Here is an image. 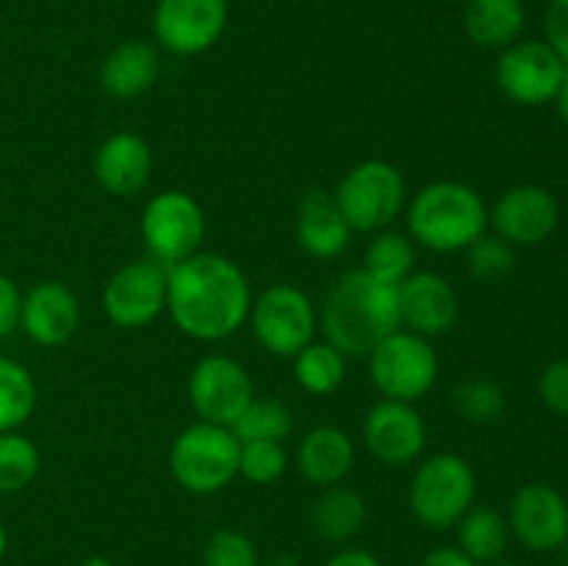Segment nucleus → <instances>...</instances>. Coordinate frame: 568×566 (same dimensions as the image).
<instances>
[{"mask_svg": "<svg viewBox=\"0 0 568 566\" xmlns=\"http://www.w3.org/2000/svg\"><path fill=\"white\" fill-rule=\"evenodd\" d=\"M544 33H547L544 42L568 67V0H549L547 14H544Z\"/></svg>", "mask_w": 568, "mask_h": 566, "instance_id": "36", "label": "nucleus"}, {"mask_svg": "<svg viewBox=\"0 0 568 566\" xmlns=\"http://www.w3.org/2000/svg\"><path fill=\"white\" fill-rule=\"evenodd\" d=\"M480 566H519V564H514V560H505V555H503V558L488 560V564H480Z\"/></svg>", "mask_w": 568, "mask_h": 566, "instance_id": "44", "label": "nucleus"}, {"mask_svg": "<svg viewBox=\"0 0 568 566\" xmlns=\"http://www.w3.org/2000/svg\"><path fill=\"white\" fill-rule=\"evenodd\" d=\"M455 527H458V547L475 564L503 558L510 544L508 516L499 514L491 505H471Z\"/></svg>", "mask_w": 568, "mask_h": 566, "instance_id": "25", "label": "nucleus"}, {"mask_svg": "<svg viewBox=\"0 0 568 566\" xmlns=\"http://www.w3.org/2000/svg\"><path fill=\"white\" fill-rule=\"evenodd\" d=\"M103 311L116 327H148L166 311V266L142 259L120 266L103 289Z\"/></svg>", "mask_w": 568, "mask_h": 566, "instance_id": "12", "label": "nucleus"}, {"mask_svg": "<svg viewBox=\"0 0 568 566\" xmlns=\"http://www.w3.org/2000/svg\"><path fill=\"white\" fill-rule=\"evenodd\" d=\"M338 211L353 233H377L392 228V222L408 205V183L403 172L383 159L355 164L338 181L333 192Z\"/></svg>", "mask_w": 568, "mask_h": 566, "instance_id": "6", "label": "nucleus"}, {"mask_svg": "<svg viewBox=\"0 0 568 566\" xmlns=\"http://www.w3.org/2000/svg\"><path fill=\"white\" fill-rule=\"evenodd\" d=\"M227 28V0H159L153 11L155 42L172 55H200Z\"/></svg>", "mask_w": 568, "mask_h": 566, "instance_id": "13", "label": "nucleus"}, {"mask_svg": "<svg viewBox=\"0 0 568 566\" xmlns=\"http://www.w3.org/2000/svg\"><path fill=\"white\" fill-rule=\"evenodd\" d=\"M42 466L39 447L20 431L0 433V494H14L31 486Z\"/></svg>", "mask_w": 568, "mask_h": 566, "instance_id": "30", "label": "nucleus"}, {"mask_svg": "<svg viewBox=\"0 0 568 566\" xmlns=\"http://www.w3.org/2000/svg\"><path fill=\"white\" fill-rule=\"evenodd\" d=\"M325 342L347 358H366L388 333L399 331V297L394 283L361 270H349L331 283L320 305Z\"/></svg>", "mask_w": 568, "mask_h": 566, "instance_id": "2", "label": "nucleus"}, {"mask_svg": "<svg viewBox=\"0 0 568 566\" xmlns=\"http://www.w3.org/2000/svg\"><path fill=\"white\" fill-rule=\"evenodd\" d=\"M466 266H469V275L477 283L494 286V283H503L514 272L516 253L497 233H483L475 244L466 247Z\"/></svg>", "mask_w": 568, "mask_h": 566, "instance_id": "32", "label": "nucleus"}, {"mask_svg": "<svg viewBox=\"0 0 568 566\" xmlns=\"http://www.w3.org/2000/svg\"><path fill=\"white\" fill-rule=\"evenodd\" d=\"M325 566H383L369 549L361 547H349V549H338L333 558H327Z\"/></svg>", "mask_w": 568, "mask_h": 566, "instance_id": "39", "label": "nucleus"}, {"mask_svg": "<svg viewBox=\"0 0 568 566\" xmlns=\"http://www.w3.org/2000/svg\"><path fill=\"white\" fill-rule=\"evenodd\" d=\"M364 444L386 466H408L427 444V425L414 403L381 400L364 416Z\"/></svg>", "mask_w": 568, "mask_h": 566, "instance_id": "16", "label": "nucleus"}, {"mask_svg": "<svg viewBox=\"0 0 568 566\" xmlns=\"http://www.w3.org/2000/svg\"><path fill=\"white\" fill-rule=\"evenodd\" d=\"M408 236L433 253H460L488 231V205L460 181H433L405 205Z\"/></svg>", "mask_w": 568, "mask_h": 566, "instance_id": "3", "label": "nucleus"}, {"mask_svg": "<svg viewBox=\"0 0 568 566\" xmlns=\"http://www.w3.org/2000/svg\"><path fill=\"white\" fill-rule=\"evenodd\" d=\"M20 305L22 292L9 275L0 272V338L9 336L17 325H20Z\"/></svg>", "mask_w": 568, "mask_h": 566, "instance_id": "37", "label": "nucleus"}, {"mask_svg": "<svg viewBox=\"0 0 568 566\" xmlns=\"http://www.w3.org/2000/svg\"><path fill=\"white\" fill-rule=\"evenodd\" d=\"M294 236H297V244L305 253L327 261L338 259L347 250L353 231H349L347 220L338 211L333 194L325 192V189H311L297 205Z\"/></svg>", "mask_w": 568, "mask_h": 566, "instance_id": "20", "label": "nucleus"}, {"mask_svg": "<svg viewBox=\"0 0 568 566\" xmlns=\"http://www.w3.org/2000/svg\"><path fill=\"white\" fill-rule=\"evenodd\" d=\"M253 289L236 261L194 253L166 270V311L181 333L197 342H222L247 322Z\"/></svg>", "mask_w": 568, "mask_h": 566, "instance_id": "1", "label": "nucleus"}, {"mask_svg": "<svg viewBox=\"0 0 568 566\" xmlns=\"http://www.w3.org/2000/svg\"><path fill=\"white\" fill-rule=\"evenodd\" d=\"M161 75L159 48L144 39H125L105 55L100 67V87L116 100H133L150 92Z\"/></svg>", "mask_w": 568, "mask_h": 566, "instance_id": "22", "label": "nucleus"}, {"mask_svg": "<svg viewBox=\"0 0 568 566\" xmlns=\"http://www.w3.org/2000/svg\"><path fill=\"white\" fill-rule=\"evenodd\" d=\"M364 270L381 281L399 286L410 272H416V242L408 233L394 231V228L377 231L366 244Z\"/></svg>", "mask_w": 568, "mask_h": 566, "instance_id": "27", "label": "nucleus"}, {"mask_svg": "<svg viewBox=\"0 0 568 566\" xmlns=\"http://www.w3.org/2000/svg\"><path fill=\"white\" fill-rule=\"evenodd\" d=\"M399 325L425 338L447 336L460 320V300L438 272L416 270L397 286Z\"/></svg>", "mask_w": 568, "mask_h": 566, "instance_id": "17", "label": "nucleus"}, {"mask_svg": "<svg viewBox=\"0 0 568 566\" xmlns=\"http://www.w3.org/2000/svg\"><path fill=\"white\" fill-rule=\"evenodd\" d=\"M253 397V377L231 355H205L189 375V403L211 425L231 427Z\"/></svg>", "mask_w": 568, "mask_h": 566, "instance_id": "10", "label": "nucleus"}, {"mask_svg": "<svg viewBox=\"0 0 568 566\" xmlns=\"http://www.w3.org/2000/svg\"><path fill=\"white\" fill-rule=\"evenodd\" d=\"M564 72L566 64L547 42L525 39L499 53L494 75L508 100L519 105H544L555 100Z\"/></svg>", "mask_w": 568, "mask_h": 566, "instance_id": "11", "label": "nucleus"}, {"mask_svg": "<svg viewBox=\"0 0 568 566\" xmlns=\"http://www.w3.org/2000/svg\"><path fill=\"white\" fill-rule=\"evenodd\" d=\"M203 566H261V560L253 538L233 527H222L205 542Z\"/></svg>", "mask_w": 568, "mask_h": 566, "instance_id": "34", "label": "nucleus"}, {"mask_svg": "<svg viewBox=\"0 0 568 566\" xmlns=\"http://www.w3.org/2000/svg\"><path fill=\"white\" fill-rule=\"evenodd\" d=\"M250 327L261 347L277 358H294L320 331V309L294 283L264 289L250 305Z\"/></svg>", "mask_w": 568, "mask_h": 566, "instance_id": "8", "label": "nucleus"}, {"mask_svg": "<svg viewBox=\"0 0 568 566\" xmlns=\"http://www.w3.org/2000/svg\"><path fill=\"white\" fill-rule=\"evenodd\" d=\"M366 358L372 383L383 400L419 403L438 381V353L433 342L405 327L388 333Z\"/></svg>", "mask_w": 568, "mask_h": 566, "instance_id": "7", "label": "nucleus"}, {"mask_svg": "<svg viewBox=\"0 0 568 566\" xmlns=\"http://www.w3.org/2000/svg\"><path fill=\"white\" fill-rule=\"evenodd\" d=\"M239 449L231 427L197 420L172 438L170 472L189 494H216L239 477Z\"/></svg>", "mask_w": 568, "mask_h": 566, "instance_id": "4", "label": "nucleus"}, {"mask_svg": "<svg viewBox=\"0 0 568 566\" xmlns=\"http://www.w3.org/2000/svg\"><path fill=\"white\" fill-rule=\"evenodd\" d=\"M477 475L464 455L438 453L422 461L408 488L410 514L427 530H449L475 505Z\"/></svg>", "mask_w": 568, "mask_h": 566, "instance_id": "5", "label": "nucleus"}, {"mask_svg": "<svg viewBox=\"0 0 568 566\" xmlns=\"http://www.w3.org/2000/svg\"><path fill=\"white\" fill-rule=\"evenodd\" d=\"M538 394H541V403L552 414L566 416L568 420V358L552 361L541 372V377H538Z\"/></svg>", "mask_w": 568, "mask_h": 566, "instance_id": "35", "label": "nucleus"}, {"mask_svg": "<svg viewBox=\"0 0 568 566\" xmlns=\"http://www.w3.org/2000/svg\"><path fill=\"white\" fill-rule=\"evenodd\" d=\"M37 381L14 358L0 355V433L20 431L37 411Z\"/></svg>", "mask_w": 568, "mask_h": 566, "instance_id": "28", "label": "nucleus"}, {"mask_svg": "<svg viewBox=\"0 0 568 566\" xmlns=\"http://www.w3.org/2000/svg\"><path fill=\"white\" fill-rule=\"evenodd\" d=\"M231 431L239 442H283L294 431L292 408L275 397H253Z\"/></svg>", "mask_w": 568, "mask_h": 566, "instance_id": "29", "label": "nucleus"}, {"mask_svg": "<svg viewBox=\"0 0 568 566\" xmlns=\"http://www.w3.org/2000/svg\"><path fill=\"white\" fill-rule=\"evenodd\" d=\"M464 3H466V0H464Z\"/></svg>", "mask_w": 568, "mask_h": 566, "instance_id": "45", "label": "nucleus"}, {"mask_svg": "<svg viewBox=\"0 0 568 566\" xmlns=\"http://www.w3.org/2000/svg\"><path fill=\"white\" fill-rule=\"evenodd\" d=\"M366 519H369L366 499L355 488L342 486V483L322 488L320 497L311 505V530L322 542H349L364 530Z\"/></svg>", "mask_w": 568, "mask_h": 566, "instance_id": "23", "label": "nucleus"}, {"mask_svg": "<svg viewBox=\"0 0 568 566\" xmlns=\"http://www.w3.org/2000/svg\"><path fill=\"white\" fill-rule=\"evenodd\" d=\"M560 220L558 200L549 189L536 183H521L508 189L488 209V225L510 247H532L547 242Z\"/></svg>", "mask_w": 568, "mask_h": 566, "instance_id": "14", "label": "nucleus"}, {"mask_svg": "<svg viewBox=\"0 0 568 566\" xmlns=\"http://www.w3.org/2000/svg\"><path fill=\"white\" fill-rule=\"evenodd\" d=\"M94 181L114 198H131L150 183L153 175V150L139 133H111L98 148L92 161Z\"/></svg>", "mask_w": 568, "mask_h": 566, "instance_id": "19", "label": "nucleus"}, {"mask_svg": "<svg viewBox=\"0 0 568 566\" xmlns=\"http://www.w3.org/2000/svg\"><path fill=\"white\" fill-rule=\"evenodd\" d=\"M288 469V453L283 442H242L239 475L255 486H272Z\"/></svg>", "mask_w": 568, "mask_h": 566, "instance_id": "33", "label": "nucleus"}, {"mask_svg": "<svg viewBox=\"0 0 568 566\" xmlns=\"http://www.w3.org/2000/svg\"><path fill=\"white\" fill-rule=\"evenodd\" d=\"M297 472L316 488L336 486L355 466V444L342 427L320 425L305 433L294 455Z\"/></svg>", "mask_w": 568, "mask_h": 566, "instance_id": "21", "label": "nucleus"}, {"mask_svg": "<svg viewBox=\"0 0 568 566\" xmlns=\"http://www.w3.org/2000/svg\"><path fill=\"white\" fill-rule=\"evenodd\" d=\"M6 547H9V536H6V527H3V522H0V560H3Z\"/></svg>", "mask_w": 568, "mask_h": 566, "instance_id": "43", "label": "nucleus"}, {"mask_svg": "<svg viewBox=\"0 0 568 566\" xmlns=\"http://www.w3.org/2000/svg\"><path fill=\"white\" fill-rule=\"evenodd\" d=\"M139 231L150 259L170 270L178 261L200 253L205 239V214L189 192L166 189L153 194L144 205Z\"/></svg>", "mask_w": 568, "mask_h": 566, "instance_id": "9", "label": "nucleus"}, {"mask_svg": "<svg viewBox=\"0 0 568 566\" xmlns=\"http://www.w3.org/2000/svg\"><path fill=\"white\" fill-rule=\"evenodd\" d=\"M505 388L488 377H469L453 388V408L471 425H491L505 414Z\"/></svg>", "mask_w": 568, "mask_h": 566, "instance_id": "31", "label": "nucleus"}, {"mask_svg": "<svg viewBox=\"0 0 568 566\" xmlns=\"http://www.w3.org/2000/svg\"><path fill=\"white\" fill-rule=\"evenodd\" d=\"M81 325V305L75 292L59 281H39L22 294L20 327L33 344L59 347L70 342Z\"/></svg>", "mask_w": 568, "mask_h": 566, "instance_id": "18", "label": "nucleus"}, {"mask_svg": "<svg viewBox=\"0 0 568 566\" xmlns=\"http://www.w3.org/2000/svg\"><path fill=\"white\" fill-rule=\"evenodd\" d=\"M508 527L527 549L555 553L568 542V499L549 483H527L510 499Z\"/></svg>", "mask_w": 568, "mask_h": 566, "instance_id": "15", "label": "nucleus"}, {"mask_svg": "<svg viewBox=\"0 0 568 566\" xmlns=\"http://www.w3.org/2000/svg\"><path fill=\"white\" fill-rule=\"evenodd\" d=\"M525 20L527 14L521 0H466V33L480 48L505 50L508 44L519 42Z\"/></svg>", "mask_w": 568, "mask_h": 566, "instance_id": "24", "label": "nucleus"}, {"mask_svg": "<svg viewBox=\"0 0 568 566\" xmlns=\"http://www.w3.org/2000/svg\"><path fill=\"white\" fill-rule=\"evenodd\" d=\"M419 566H480L460 547H436L419 560Z\"/></svg>", "mask_w": 568, "mask_h": 566, "instance_id": "38", "label": "nucleus"}, {"mask_svg": "<svg viewBox=\"0 0 568 566\" xmlns=\"http://www.w3.org/2000/svg\"><path fill=\"white\" fill-rule=\"evenodd\" d=\"M294 381L308 394L325 397L342 388L347 377V355L331 342H311L294 355Z\"/></svg>", "mask_w": 568, "mask_h": 566, "instance_id": "26", "label": "nucleus"}, {"mask_svg": "<svg viewBox=\"0 0 568 566\" xmlns=\"http://www.w3.org/2000/svg\"><path fill=\"white\" fill-rule=\"evenodd\" d=\"M264 566H303V564H300L297 555H292V553H277V555H272V558L266 560Z\"/></svg>", "mask_w": 568, "mask_h": 566, "instance_id": "41", "label": "nucleus"}, {"mask_svg": "<svg viewBox=\"0 0 568 566\" xmlns=\"http://www.w3.org/2000/svg\"><path fill=\"white\" fill-rule=\"evenodd\" d=\"M555 109H558V114H560V120L566 122L568 125V67H566V72H564V81H560V87H558V94H555Z\"/></svg>", "mask_w": 568, "mask_h": 566, "instance_id": "40", "label": "nucleus"}, {"mask_svg": "<svg viewBox=\"0 0 568 566\" xmlns=\"http://www.w3.org/2000/svg\"><path fill=\"white\" fill-rule=\"evenodd\" d=\"M78 566H114V564H111L109 558H103V555H92V558L81 560V564H78Z\"/></svg>", "mask_w": 568, "mask_h": 566, "instance_id": "42", "label": "nucleus"}]
</instances>
